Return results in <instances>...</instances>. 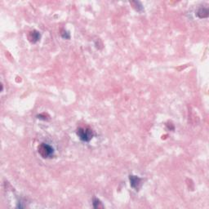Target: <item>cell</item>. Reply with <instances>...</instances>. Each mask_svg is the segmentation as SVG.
<instances>
[{"mask_svg": "<svg viewBox=\"0 0 209 209\" xmlns=\"http://www.w3.org/2000/svg\"><path fill=\"white\" fill-rule=\"evenodd\" d=\"M77 136L83 142H89L92 140L94 133L92 129L88 128H80L77 131Z\"/></svg>", "mask_w": 209, "mask_h": 209, "instance_id": "1", "label": "cell"}, {"mask_svg": "<svg viewBox=\"0 0 209 209\" xmlns=\"http://www.w3.org/2000/svg\"><path fill=\"white\" fill-rule=\"evenodd\" d=\"M38 153L44 158H51L54 155V149L48 144L42 143L38 147Z\"/></svg>", "mask_w": 209, "mask_h": 209, "instance_id": "2", "label": "cell"}, {"mask_svg": "<svg viewBox=\"0 0 209 209\" xmlns=\"http://www.w3.org/2000/svg\"><path fill=\"white\" fill-rule=\"evenodd\" d=\"M129 181H130L131 186L133 187V189H138V188H139V186L140 185V181H141V179L136 176L131 175V176H129Z\"/></svg>", "mask_w": 209, "mask_h": 209, "instance_id": "3", "label": "cell"}, {"mask_svg": "<svg viewBox=\"0 0 209 209\" xmlns=\"http://www.w3.org/2000/svg\"><path fill=\"white\" fill-rule=\"evenodd\" d=\"M40 34H39V32H38V31L36 30H34V31H31L30 33V34H29V39H30V41L31 43H33V44H35V43H37L39 39H40Z\"/></svg>", "mask_w": 209, "mask_h": 209, "instance_id": "4", "label": "cell"}, {"mask_svg": "<svg viewBox=\"0 0 209 209\" xmlns=\"http://www.w3.org/2000/svg\"><path fill=\"white\" fill-rule=\"evenodd\" d=\"M197 16L199 18H206L208 16V10L207 8H200L197 12Z\"/></svg>", "mask_w": 209, "mask_h": 209, "instance_id": "5", "label": "cell"}, {"mask_svg": "<svg viewBox=\"0 0 209 209\" xmlns=\"http://www.w3.org/2000/svg\"><path fill=\"white\" fill-rule=\"evenodd\" d=\"M61 36H62V38H66V39H69V38H70V34H69V33H68L67 31H63V32L61 33Z\"/></svg>", "mask_w": 209, "mask_h": 209, "instance_id": "6", "label": "cell"}, {"mask_svg": "<svg viewBox=\"0 0 209 209\" xmlns=\"http://www.w3.org/2000/svg\"><path fill=\"white\" fill-rule=\"evenodd\" d=\"M100 204H101V202H100L98 199H95L94 200H93V206H94L95 208H97V207H99Z\"/></svg>", "mask_w": 209, "mask_h": 209, "instance_id": "7", "label": "cell"}]
</instances>
